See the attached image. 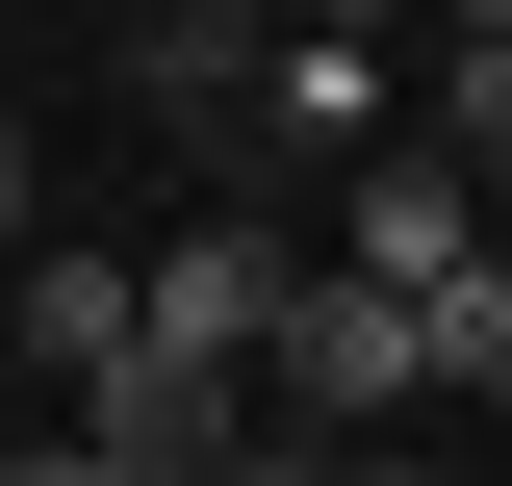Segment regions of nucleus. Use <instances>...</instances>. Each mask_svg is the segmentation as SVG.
Segmentation results:
<instances>
[{"label":"nucleus","mask_w":512,"mask_h":486,"mask_svg":"<svg viewBox=\"0 0 512 486\" xmlns=\"http://www.w3.org/2000/svg\"><path fill=\"white\" fill-rule=\"evenodd\" d=\"M256 384H282V435H384L410 384H436V307L359 282V256H308V307H282V359H256Z\"/></svg>","instance_id":"f257e3e1"},{"label":"nucleus","mask_w":512,"mask_h":486,"mask_svg":"<svg viewBox=\"0 0 512 486\" xmlns=\"http://www.w3.org/2000/svg\"><path fill=\"white\" fill-rule=\"evenodd\" d=\"M282 307H308V256H282V231H180L154 282H128V333H154L180 384H231V359H282Z\"/></svg>","instance_id":"f03ea898"},{"label":"nucleus","mask_w":512,"mask_h":486,"mask_svg":"<svg viewBox=\"0 0 512 486\" xmlns=\"http://www.w3.org/2000/svg\"><path fill=\"white\" fill-rule=\"evenodd\" d=\"M461 256H512V205L461 180V154H359V282H410V307H436Z\"/></svg>","instance_id":"7ed1b4c3"},{"label":"nucleus","mask_w":512,"mask_h":486,"mask_svg":"<svg viewBox=\"0 0 512 486\" xmlns=\"http://www.w3.org/2000/svg\"><path fill=\"white\" fill-rule=\"evenodd\" d=\"M0 359L103 384V359H128V256H26V282H0Z\"/></svg>","instance_id":"20e7f679"},{"label":"nucleus","mask_w":512,"mask_h":486,"mask_svg":"<svg viewBox=\"0 0 512 486\" xmlns=\"http://www.w3.org/2000/svg\"><path fill=\"white\" fill-rule=\"evenodd\" d=\"M128 77H154V103H256V77H282V26H256V0H154V26H128Z\"/></svg>","instance_id":"39448f33"},{"label":"nucleus","mask_w":512,"mask_h":486,"mask_svg":"<svg viewBox=\"0 0 512 486\" xmlns=\"http://www.w3.org/2000/svg\"><path fill=\"white\" fill-rule=\"evenodd\" d=\"M436 384H512V256H461V282H436Z\"/></svg>","instance_id":"423d86ee"},{"label":"nucleus","mask_w":512,"mask_h":486,"mask_svg":"<svg viewBox=\"0 0 512 486\" xmlns=\"http://www.w3.org/2000/svg\"><path fill=\"white\" fill-rule=\"evenodd\" d=\"M0 486H128V461H103V435H26V461H0Z\"/></svg>","instance_id":"0eeeda50"},{"label":"nucleus","mask_w":512,"mask_h":486,"mask_svg":"<svg viewBox=\"0 0 512 486\" xmlns=\"http://www.w3.org/2000/svg\"><path fill=\"white\" fill-rule=\"evenodd\" d=\"M26 256H52V231H26V128H0V282H26Z\"/></svg>","instance_id":"6e6552de"},{"label":"nucleus","mask_w":512,"mask_h":486,"mask_svg":"<svg viewBox=\"0 0 512 486\" xmlns=\"http://www.w3.org/2000/svg\"><path fill=\"white\" fill-rule=\"evenodd\" d=\"M436 26H461V52H512V0H436Z\"/></svg>","instance_id":"1a4fd4ad"},{"label":"nucleus","mask_w":512,"mask_h":486,"mask_svg":"<svg viewBox=\"0 0 512 486\" xmlns=\"http://www.w3.org/2000/svg\"><path fill=\"white\" fill-rule=\"evenodd\" d=\"M333 26H384V0H333Z\"/></svg>","instance_id":"9d476101"}]
</instances>
